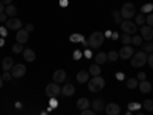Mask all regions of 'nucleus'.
<instances>
[{
  "instance_id": "f257e3e1",
  "label": "nucleus",
  "mask_w": 153,
  "mask_h": 115,
  "mask_svg": "<svg viewBox=\"0 0 153 115\" xmlns=\"http://www.w3.org/2000/svg\"><path fill=\"white\" fill-rule=\"evenodd\" d=\"M104 84H106V80H104L101 75H97V77H94L92 80L87 81L89 91H92V92H100L101 89L104 87Z\"/></svg>"
},
{
  "instance_id": "f03ea898",
  "label": "nucleus",
  "mask_w": 153,
  "mask_h": 115,
  "mask_svg": "<svg viewBox=\"0 0 153 115\" xmlns=\"http://www.w3.org/2000/svg\"><path fill=\"white\" fill-rule=\"evenodd\" d=\"M103 42H104V34L95 31L94 34H91V37H89L87 45H89V48L95 49V48H100L101 45H103Z\"/></svg>"
},
{
  "instance_id": "7ed1b4c3",
  "label": "nucleus",
  "mask_w": 153,
  "mask_h": 115,
  "mask_svg": "<svg viewBox=\"0 0 153 115\" xmlns=\"http://www.w3.org/2000/svg\"><path fill=\"white\" fill-rule=\"evenodd\" d=\"M147 55H149V54H146L144 51L133 54V55L130 57V60H132V66H133V68H141V66H144V63L147 61Z\"/></svg>"
},
{
  "instance_id": "20e7f679",
  "label": "nucleus",
  "mask_w": 153,
  "mask_h": 115,
  "mask_svg": "<svg viewBox=\"0 0 153 115\" xmlns=\"http://www.w3.org/2000/svg\"><path fill=\"white\" fill-rule=\"evenodd\" d=\"M120 14H121V19L130 20L132 17H135V5L133 3H124Z\"/></svg>"
},
{
  "instance_id": "39448f33",
  "label": "nucleus",
  "mask_w": 153,
  "mask_h": 115,
  "mask_svg": "<svg viewBox=\"0 0 153 115\" xmlns=\"http://www.w3.org/2000/svg\"><path fill=\"white\" fill-rule=\"evenodd\" d=\"M121 29H123L124 34L132 35V34H136L138 26H136L133 22H130V20H123V22H121Z\"/></svg>"
},
{
  "instance_id": "423d86ee",
  "label": "nucleus",
  "mask_w": 153,
  "mask_h": 115,
  "mask_svg": "<svg viewBox=\"0 0 153 115\" xmlns=\"http://www.w3.org/2000/svg\"><path fill=\"white\" fill-rule=\"evenodd\" d=\"M22 25H23L22 20H19V19H16V17H11V19H8V20L5 22V28H6V29L19 31V29H22Z\"/></svg>"
},
{
  "instance_id": "0eeeda50",
  "label": "nucleus",
  "mask_w": 153,
  "mask_h": 115,
  "mask_svg": "<svg viewBox=\"0 0 153 115\" xmlns=\"http://www.w3.org/2000/svg\"><path fill=\"white\" fill-rule=\"evenodd\" d=\"M9 72H11V75L14 77V78H20V77H23L25 74H26V66L22 65V63L20 65H14Z\"/></svg>"
},
{
  "instance_id": "6e6552de",
  "label": "nucleus",
  "mask_w": 153,
  "mask_h": 115,
  "mask_svg": "<svg viewBox=\"0 0 153 115\" xmlns=\"http://www.w3.org/2000/svg\"><path fill=\"white\" fill-rule=\"evenodd\" d=\"M58 94H61V87L58 86V83H49L46 86V95L48 97H57Z\"/></svg>"
},
{
  "instance_id": "1a4fd4ad",
  "label": "nucleus",
  "mask_w": 153,
  "mask_h": 115,
  "mask_svg": "<svg viewBox=\"0 0 153 115\" xmlns=\"http://www.w3.org/2000/svg\"><path fill=\"white\" fill-rule=\"evenodd\" d=\"M133 54H135V52H133V46L126 45V46H123V48L120 49V54H118V57H120V58H123V60H129Z\"/></svg>"
},
{
  "instance_id": "9d476101",
  "label": "nucleus",
  "mask_w": 153,
  "mask_h": 115,
  "mask_svg": "<svg viewBox=\"0 0 153 115\" xmlns=\"http://www.w3.org/2000/svg\"><path fill=\"white\" fill-rule=\"evenodd\" d=\"M104 111L107 112V115H120L121 114V108L117 103H107V106H104Z\"/></svg>"
},
{
  "instance_id": "9b49d317",
  "label": "nucleus",
  "mask_w": 153,
  "mask_h": 115,
  "mask_svg": "<svg viewBox=\"0 0 153 115\" xmlns=\"http://www.w3.org/2000/svg\"><path fill=\"white\" fill-rule=\"evenodd\" d=\"M16 38H17V43L23 45V43H26V42H28L29 32H28V31H25V29H19L17 34H16Z\"/></svg>"
},
{
  "instance_id": "f8f14e48",
  "label": "nucleus",
  "mask_w": 153,
  "mask_h": 115,
  "mask_svg": "<svg viewBox=\"0 0 153 115\" xmlns=\"http://www.w3.org/2000/svg\"><path fill=\"white\" fill-rule=\"evenodd\" d=\"M141 38H144V40L150 42L153 38V29L152 26H141Z\"/></svg>"
},
{
  "instance_id": "ddd939ff",
  "label": "nucleus",
  "mask_w": 153,
  "mask_h": 115,
  "mask_svg": "<svg viewBox=\"0 0 153 115\" xmlns=\"http://www.w3.org/2000/svg\"><path fill=\"white\" fill-rule=\"evenodd\" d=\"M66 80V71L65 69H57L54 72V83H63Z\"/></svg>"
},
{
  "instance_id": "4468645a",
  "label": "nucleus",
  "mask_w": 153,
  "mask_h": 115,
  "mask_svg": "<svg viewBox=\"0 0 153 115\" xmlns=\"http://www.w3.org/2000/svg\"><path fill=\"white\" fill-rule=\"evenodd\" d=\"M74 92H75V86L71 84V83H66L65 86L61 87V94L65 97H71V95H74Z\"/></svg>"
},
{
  "instance_id": "2eb2a0df",
  "label": "nucleus",
  "mask_w": 153,
  "mask_h": 115,
  "mask_svg": "<svg viewBox=\"0 0 153 115\" xmlns=\"http://www.w3.org/2000/svg\"><path fill=\"white\" fill-rule=\"evenodd\" d=\"M138 87H139V91H141L143 94H147V92L152 91V83L147 81V80H143V81L138 83Z\"/></svg>"
},
{
  "instance_id": "dca6fc26",
  "label": "nucleus",
  "mask_w": 153,
  "mask_h": 115,
  "mask_svg": "<svg viewBox=\"0 0 153 115\" xmlns=\"http://www.w3.org/2000/svg\"><path fill=\"white\" fill-rule=\"evenodd\" d=\"M23 58L26 60V61H34L35 60V52H34L31 48L23 49Z\"/></svg>"
},
{
  "instance_id": "f3484780",
  "label": "nucleus",
  "mask_w": 153,
  "mask_h": 115,
  "mask_svg": "<svg viewBox=\"0 0 153 115\" xmlns=\"http://www.w3.org/2000/svg\"><path fill=\"white\" fill-rule=\"evenodd\" d=\"M5 14H6L8 19L16 17V16H17V8H16L14 5H8V6H5Z\"/></svg>"
},
{
  "instance_id": "a211bd4d",
  "label": "nucleus",
  "mask_w": 153,
  "mask_h": 115,
  "mask_svg": "<svg viewBox=\"0 0 153 115\" xmlns=\"http://www.w3.org/2000/svg\"><path fill=\"white\" fill-rule=\"evenodd\" d=\"M76 81L78 83H87L89 81V72L87 71H80L76 74Z\"/></svg>"
},
{
  "instance_id": "6ab92c4d",
  "label": "nucleus",
  "mask_w": 153,
  "mask_h": 115,
  "mask_svg": "<svg viewBox=\"0 0 153 115\" xmlns=\"http://www.w3.org/2000/svg\"><path fill=\"white\" fill-rule=\"evenodd\" d=\"M12 66H14V61H12V58H11V57H5L3 61H2V68H3V71H11Z\"/></svg>"
},
{
  "instance_id": "aec40b11",
  "label": "nucleus",
  "mask_w": 153,
  "mask_h": 115,
  "mask_svg": "<svg viewBox=\"0 0 153 115\" xmlns=\"http://www.w3.org/2000/svg\"><path fill=\"white\" fill-rule=\"evenodd\" d=\"M92 106H94V109L97 111V112H101V111H104V101L101 100V98H97V100H94V103H92Z\"/></svg>"
},
{
  "instance_id": "412c9836",
  "label": "nucleus",
  "mask_w": 153,
  "mask_h": 115,
  "mask_svg": "<svg viewBox=\"0 0 153 115\" xmlns=\"http://www.w3.org/2000/svg\"><path fill=\"white\" fill-rule=\"evenodd\" d=\"M107 61V54L106 52H98L95 55V65H103Z\"/></svg>"
},
{
  "instance_id": "4be33fe9",
  "label": "nucleus",
  "mask_w": 153,
  "mask_h": 115,
  "mask_svg": "<svg viewBox=\"0 0 153 115\" xmlns=\"http://www.w3.org/2000/svg\"><path fill=\"white\" fill-rule=\"evenodd\" d=\"M76 108H78L80 111L89 109V100H87V98H80V100H76Z\"/></svg>"
},
{
  "instance_id": "5701e85b",
  "label": "nucleus",
  "mask_w": 153,
  "mask_h": 115,
  "mask_svg": "<svg viewBox=\"0 0 153 115\" xmlns=\"http://www.w3.org/2000/svg\"><path fill=\"white\" fill-rule=\"evenodd\" d=\"M89 74H92L94 77L101 75V68H100V65H92L91 68H89Z\"/></svg>"
},
{
  "instance_id": "b1692460",
  "label": "nucleus",
  "mask_w": 153,
  "mask_h": 115,
  "mask_svg": "<svg viewBox=\"0 0 153 115\" xmlns=\"http://www.w3.org/2000/svg\"><path fill=\"white\" fill-rule=\"evenodd\" d=\"M144 23H146L144 14H138V16H135V25H136V26H144Z\"/></svg>"
},
{
  "instance_id": "393cba45",
  "label": "nucleus",
  "mask_w": 153,
  "mask_h": 115,
  "mask_svg": "<svg viewBox=\"0 0 153 115\" xmlns=\"http://www.w3.org/2000/svg\"><path fill=\"white\" fill-rule=\"evenodd\" d=\"M71 42L72 43H78V42H84V37L81 34H72L71 35Z\"/></svg>"
},
{
  "instance_id": "a878e982",
  "label": "nucleus",
  "mask_w": 153,
  "mask_h": 115,
  "mask_svg": "<svg viewBox=\"0 0 153 115\" xmlns=\"http://www.w3.org/2000/svg\"><path fill=\"white\" fill-rule=\"evenodd\" d=\"M138 80L136 78H129V80H127V83H126V86L127 87H129V89H135V87H138Z\"/></svg>"
},
{
  "instance_id": "bb28decb",
  "label": "nucleus",
  "mask_w": 153,
  "mask_h": 115,
  "mask_svg": "<svg viewBox=\"0 0 153 115\" xmlns=\"http://www.w3.org/2000/svg\"><path fill=\"white\" fill-rule=\"evenodd\" d=\"M121 42H123L124 45H130V43H132V35L123 34V35H121Z\"/></svg>"
},
{
  "instance_id": "cd10ccee",
  "label": "nucleus",
  "mask_w": 153,
  "mask_h": 115,
  "mask_svg": "<svg viewBox=\"0 0 153 115\" xmlns=\"http://www.w3.org/2000/svg\"><path fill=\"white\" fill-rule=\"evenodd\" d=\"M120 57H118V52H115V51H110V52L107 54V60L109 61H117Z\"/></svg>"
},
{
  "instance_id": "c85d7f7f",
  "label": "nucleus",
  "mask_w": 153,
  "mask_h": 115,
  "mask_svg": "<svg viewBox=\"0 0 153 115\" xmlns=\"http://www.w3.org/2000/svg\"><path fill=\"white\" fill-rule=\"evenodd\" d=\"M143 108H144L146 111H149V112L153 111V101H152V100H146L144 105H143Z\"/></svg>"
},
{
  "instance_id": "c756f323",
  "label": "nucleus",
  "mask_w": 153,
  "mask_h": 115,
  "mask_svg": "<svg viewBox=\"0 0 153 115\" xmlns=\"http://www.w3.org/2000/svg\"><path fill=\"white\" fill-rule=\"evenodd\" d=\"M112 16H113V19H115V23H118V25H120V23L123 22V19H121V14H120L118 11H113V12H112Z\"/></svg>"
},
{
  "instance_id": "7c9ffc66",
  "label": "nucleus",
  "mask_w": 153,
  "mask_h": 115,
  "mask_svg": "<svg viewBox=\"0 0 153 115\" xmlns=\"http://www.w3.org/2000/svg\"><path fill=\"white\" fill-rule=\"evenodd\" d=\"M132 43L133 45H141L143 43V38H141V35H132Z\"/></svg>"
},
{
  "instance_id": "2f4dec72",
  "label": "nucleus",
  "mask_w": 153,
  "mask_h": 115,
  "mask_svg": "<svg viewBox=\"0 0 153 115\" xmlns=\"http://www.w3.org/2000/svg\"><path fill=\"white\" fill-rule=\"evenodd\" d=\"M22 51H23V46L20 43H16L14 46H12V52H14V54H20Z\"/></svg>"
},
{
  "instance_id": "473e14b6",
  "label": "nucleus",
  "mask_w": 153,
  "mask_h": 115,
  "mask_svg": "<svg viewBox=\"0 0 153 115\" xmlns=\"http://www.w3.org/2000/svg\"><path fill=\"white\" fill-rule=\"evenodd\" d=\"M143 48H144V52H146V54H152V51H153V45H152L150 42H149V43H146Z\"/></svg>"
},
{
  "instance_id": "72a5a7b5",
  "label": "nucleus",
  "mask_w": 153,
  "mask_h": 115,
  "mask_svg": "<svg viewBox=\"0 0 153 115\" xmlns=\"http://www.w3.org/2000/svg\"><path fill=\"white\" fill-rule=\"evenodd\" d=\"M2 78H3V81H9V80L12 78V75H11V72H9V71H3Z\"/></svg>"
},
{
  "instance_id": "f704fd0d",
  "label": "nucleus",
  "mask_w": 153,
  "mask_h": 115,
  "mask_svg": "<svg viewBox=\"0 0 153 115\" xmlns=\"http://www.w3.org/2000/svg\"><path fill=\"white\" fill-rule=\"evenodd\" d=\"M152 8H153V5H152V3H147V5H144V6L141 8L143 14H144V12H147V14H149V12H152Z\"/></svg>"
},
{
  "instance_id": "c9c22d12",
  "label": "nucleus",
  "mask_w": 153,
  "mask_h": 115,
  "mask_svg": "<svg viewBox=\"0 0 153 115\" xmlns=\"http://www.w3.org/2000/svg\"><path fill=\"white\" fill-rule=\"evenodd\" d=\"M146 23H147V26H152V25H153V14H152V12H149V14H147Z\"/></svg>"
},
{
  "instance_id": "e433bc0d",
  "label": "nucleus",
  "mask_w": 153,
  "mask_h": 115,
  "mask_svg": "<svg viewBox=\"0 0 153 115\" xmlns=\"http://www.w3.org/2000/svg\"><path fill=\"white\" fill-rule=\"evenodd\" d=\"M139 108H141V105H139V103H129V109L130 111H138Z\"/></svg>"
},
{
  "instance_id": "4c0bfd02",
  "label": "nucleus",
  "mask_w": 153,
  "mask_h": 115,
  "mask_svg": "<svg viewBox=\"0 0 153 115\" xmlns=\"http://www.w3.org/2000/svg\"><path fill=\"white\" fill-rule=\"evenodd\" d=\"M81 57H83L81 51H74V60H80Z\"/></svg>"
},
{
  "instance_id": "58836bf2",
  "label": "nucleus",
  "mask_w": 153,
  "mask_h": 115,
  "mask_svg": "<svg viewBox=\"0 0 153 115\" xmlns=\"http://www.w3.org/2000/svg\"><path fill=\"white\" fill-rule=\"evenodd\" d=\"M138 81H143V80H147V77H146V72H139L138 74Z\"/></svg>"
},
{
  "instance_id": "ea45409f",
  "label": "nucleus",
  "mask_w": 153,
  "mask_h": 115,
  "mask_svg": "<svg viewBox=\"0 0 153 115\" xmlns=\"http://www.w3.org/2000/svg\"><path fill=\"white\" fill-rule=\"evenodd\" d=\"M81 115H97V114L91 109H84V111H81Z\"/></svg>"
},
{
  "instance_id": "a19ab883",
  "label": "nucleus",
  "mask_w": 153,
  "mask_h": 115,
  "mask_svg": "<svg viewBox=\"0 0 153 115\" xmlns=\"http://www.w3.org/2000/svg\"><path fill=\"white\" fill-rule=\"evenodd\" d=\"M55 106H57V101H55V97H52V98H51V108H49V111H52Z\"/></svg>"
},
{
  "instance_id": "79ce46f5",
  "label": "nucleus",
  "mask_w": 153,
  "mask_h": 115,
  "mask_svg": "<svg viewBox=\"0 0 153 115\" xmlns=\"http://www.w3.org/2000/svg\"><path fill=\"white\" fill-rule=\"evenodd\" d=\"M146 63H149V66L152 68V66H153V55H150V54H149V55H147V61H146Z\"/></svg>"
},
{
  "instance_id": "37998d69",
  "label": "nucleus",
  "mask_w": 153,
  "mask_h": 115,
  "mask_svg": "<svg viewBox=\"0 0 153 115\" xmlns=\"http://www.w3.org/2000/svg\"><path fill=\"white\" fill-rule=\"evenodd\" d=\"M25 31H28V32H31V31H34V25H31V23H28L26 26H25Z\"/></svg>"
},
{
  "instance_id": "c03bdc74",
  "label": "nucleus",
  "mask_w": 153,
  "mask_h": 115,
  "mask_svg": "<svg viewBox=\"0 0 153 115\" xmlns=\"http://www.w3.org/2000/svg\"><path fill=\"white\" fill-rule=\"evenodd\" d=\"M6 31H8L6 28H0V35H2V37H6V35H8Z\"/></svg>"
},
{
  "instance_id": "a18cd8bd",
  "label": "nucleus",
  "mask_w": 153,
  "mask_h": 115,
  "mask_svg": "<svg viewBox=\"0 0 153 115\" xmlns=\"http://www.w3.org/2000/svg\"><path fill=\"white\" fill-rule=\"evenodd\" d=\"M6 20H8L6 14H5V12H2V14H0V22H6Z\"/></svg>"
},
{
  "instance_id": "49530a36",
  "label": "nucleus",
  "mask_w": 153,
  "mask_h": 115,
  "mask_svg": "<svg viewBox=\"0 0 153 115\" xmlns=\"http://www.w3.org/2000/svg\"><path fill=\"white\" fill-rule=\"evenodd\" d=\"M84 55H86L87 58H91V57H92V52H91V49H87L86 52H84Z\"/></svg>"
},
{
  "instance_id": "de8ad7c7",
  "label": "nucleus",
  "mask_w": 153,
  "mask_h": 115,
  "mask_svg": "<svg viewBox=\"0 0 153 115\" xmlns=\"http://www.w3.org/2000/svg\"><path fill=\"white\" fill-rule=\"evenodd\" d=\"M0 2H2L3 5H6V6H8V5H11V2H12V0H0Z\"/></svg>"
},
{
  "instance_id": "09e8293b",
  "label": "nucleus",
  "mask_w": 153,
  "mask_h": 115,
  "mask_svg": "<svg viewBox=\"0 0 153 115\" xmlns=\"http://www.w3.org/2000/svg\"><path fill=\"white\" fill-rule=\"evenodd\" d=\"M2 12H5V5L0 2V14H2Z\"/></svg>"
},
{
  "instance_id": "8fccbe9b",
  "label": "nucleus",
  "mask_w": 153,
  "mask_h": 115,
  "mask_svg": "<svg viewBox=\"0 0 153 115\" xmlns=\"http://www.w3.org/2000/svg\"><path fill=\"white\" fill-rule=\"evenodd\" d=\"M60 5H61V6H66V5H68V0H61Z\"/></svg>"
},
{
  "instance_id": "3c124183",
  "label": "nucleus",
  "mask_w": 153,
  "mask_h": 115,
  "mask_svg": "<svg viewBox=\"0 0 153 115\" xmlns=\"http://www.w3.org/2000/svg\"><path fill=\"white\" fill-rule=\"evenodd\" d=\"M112 38H113V40H117V38H118V34H117V32H112Z\"/></svg>"
},
{
  "instance_id": "603ef678",
  "label": "nucleus",
  "mask_w": 153,
  "mask_h": 115,
  "mask_svg": "<svg viewBox=\"0 0 153 115\" xmlns=\"http://www.w3.org/2000/svg\"><path fill=\"white\" fill-rule=\"evenodd\" d=\"M3 83H5V81H3V78H2V75H0V87L3 86Z\"/></svg>"
},
{
  "instance_id": "864d4df0",
  "label": "nucleus",
  "mask_w": 153,
  "mask_h": 115,
  "mask_svg": "<svg viewBox=\"0 0 153 115\" xmlns=\"http://www.w3.org/2000/svg\"><path fill=\"white\" fill-rule=\"evenodd\" d=\"M123 77H124L123 74H117V78H118V80H121V78H123Z\"/></svg>"
},
{
  "instance_id": "5fc2aeb1",
  "label": "nucleus",
  "mask_w": 153,
  "mask_h": 115,
  "mask_svg": "<svg viewBox=\"0 0 153 115\" xmlns=\"http://www.w3.org/2000/svg\"><path fill=\"white\" fill-rule=\"evenodd\" d=\"M3 45V38H0V46H2Z\"/></svg>"
},
{
  "instance_id": "6e6d98bb",
  "label": "nucleus",
  "mask_w": 153,
  "mask_h": 115,
  "mask_svg": "<svg viewBox=\"0 0 153 115\" xmlns=\"http://www.w3.org/2000/svg\"><path fill=\"white\" fill-rule=\"evenodd\" d=\"M136 115H144V114H141V112H138V114H136Z\"/></svg>"
}]
</instances>
